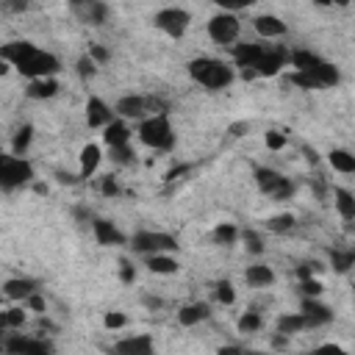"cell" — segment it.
Here are the masks:
<instances>
[{"instance_id": "44dd1931", "label": "cell", "mask_w": 355, "mask_h": 355, "mask_svg": "<svg viewBox=\"0 0 355 355\" xmlns=\"http://www.w3.org/2000/svg\"><path fill=\"white\" fill-rule=\"evenodd\" d=\"M114 349L117 352H125V355H150L153 352V338L150 336H131V338L117 341Z\"/></svg>"}, {"instance_id": "7dc6e473", "label": "cell", "mask_w": 355, "mask_h": 355, "mask_svg": "<svg viewBox=\"0 0 355 355\" xmlns=\"http://www.w3.org/2000/svg\"><path fill=\"white\" fill-rule=\"evenodd\" d=\"M119 278H122V283H133L136 280V269L128 264V261H122V269H119Z\"/></svg>"}, {"instance_id": "3957f363", "label": "cell", "mask_w": 355, "mask_h": 355, "mask_svg": "<svg viewBox=\"0 0 355 355\" xmlns=\"http://www.w3.org/2000/svg\"><path fill=\"white\" fill-rule=\"evenodd\" d=\"M139 139L153 150H172L175 133H172L169 114H150L139 119Z\"/></svg>"}, {"instance_id": "7a4b0ae2", "label": "cell", "mask_w": 355, "mask_h": 355, "mask_svg": "<svg viewBox=\"0 0 355 355\" xmlns=\"http://www.w3.org/2000/svg\"><path fill=\"white\" fill-rule=\"evenodd\" d=\"M189 75L200 84V86H206V89H228L231 84H233V78H236V73H233V67L228 64V61H222V59H211V56H200V59H195V61H189Z\"/></svg>"}, {"instance_id": "f6af8a7d", "label": "cell", "mask_w": 355, "mask_h": 355, "mask_svg": "<svg viewBox=\"0 0 355 355\" xmlns=\"http://www.w3.org/2000/svg\"><path fill=\"white\" fill-rule=\"evenodd\" d=\"M100 192H103L106 198H111V195H117V192H119L114 178H103V181H100Z\"/></svg>"}, {"instance_id": "ba28073f", "label": "cell", "mask_w": 355, "mask_h": 355, "mask_svg": "<svg viewBox=\"0 0 355 355\" xmlns=\"http://www.w3.org/2000/svg\"><path fill=\"white\" fill-rule=\"evenodd\" d=\"M239 31H242V23L233 12H222V15H214L209 20V37L217 42V45H231L239 39Z\"/></svg>"}, {"instance_id": "4fadbf2b", "label": "cell", "mask_w": 355, "mask_h": 355, "mask_svg": "<svg viewBox=\"0 0 355 355\" xmlns=\"http://www.w3.org/2000/svg\"><path fill=\"white\" fill-rule=\"evenodd\" d=\"M308 322V327H316V325H327L333 319V311L322 303H316V297H305L303 300V311H300Z\"/></svg>"}, {"instance_id": "bcb514c9", "label": "cell", "mask_w": 355, "mask_h": 355, "mask_svg": "<svg viewBox=\"0 0 355 355\" xmlns=\"http://www.w3.org/2000/svg\"><path fill=\"white\" fill-rule=\"evenodd\" d=\"M89 56H92V61H100V64L108 61V50L100 48V45H92V48H89Z\"/></svg>"}, {"instance_id": "1f68e13d", "label": "cell", "mask_w": 355, "mask_h": 355, "mask_svg": "<svg viewBox=\"0 0 355 355\" xmlns=\"http://www.w3.org/2000/svg\"><path fill=\"white\" fill-rule=\"evenodd\" d=\"M31 139H34V128H31V125H23V128L17 131V136H15V142H12V150H15L17 155H23V153L28 150Z\"/></svg>"}, {"instance_id": "5b68a950", "label": "cell", "mask_w": 355, "mask_h": 355, "mask_svg": "<svg viewBox=\"0 0 355 355\" xmlns=\"http://www.w3.org/2000/svg\"><path fill=\"white\" fill-rule=\"evenodd\" d=\"M256 184L264 195H269L275 200H289L294 195V184L269 166H256Z\"/></svg>"}, {"instance_id": "8992f818", "label": "cell", "mask_w": 355, "mask_h": 355, "mask_svg": "<svg viewBox=\"0 0 355 355\" xmlns=\"http://www.w3.org/2000/svg\"><path fill=\"white\" fill-rule=\"evenodd\" d=\"M131 244H133L136 253H144V256H153V253H175L178 250V239L169 236V233H161V231H139L131 239Z\"/></svg>"}, {"instance_id": "83f0119b", "label": "cell", "mask_w": 355, "mask_h": 355, "mask_svg": "<svg viewBox=\"0 0 355 355\" xmlns=\"http://www.w3.org/2000/svg\"><path fill=\"white\" fill-rule=\"evenodd\" d=\"M330 164H333V169H338V172H344V175H352L355 172V155L349 153V150H330Z\"/></svg>"}, {"instance_id": "4dcf8cb0", "label": "cell", "mask_w": 355, "mask_h": 355, "mask_svg": "<svg viewBox=\"0 0 355 355\" xmlns=\"http://www.w3.org/2000/svg\"><path fill=\"white\" fill-rule=\"evenodd\" d=\"M26 325V311L23 308H9V311H0V327H23Z\"/></svg>"}, {"instance_id": "603a6c76", "label": "cell", "mask_w": 355, "mask_h": 355, "mask_svg": "<svg viewBox=\"0 0 355 355\" xmlns=\"http://www.w3.org/2000/svg\"><path fill=\"white\" fill-rule=\"evenodd\" d=\"M244 280L256 289H264V286H272L275 283V272L267 267V264H253L247 272H244Z\"/></svg>"}, {"instance_id": "e0dca14e", "label": "cell", "mask_w": 355, "mask_h": 355, "mask_svg": "<svg viewBox=\"0 0 355 355\" xmlns=\"http://www.w3.org/2000/svg\"><path fill=\"white\" fill-rule=\"evenodd\" d=\"M103 142L108 147H125L131 142V128L125 119H111L106 128H103Z\"/></svg>"}, {"instance_id": "836d02e7", "label": "cell", "mask_w": 355, "mask_h": 355, "mask_svg": "<svg viewBox=\"0 0 355 355\" xmlns=\"http://www.w3.org/2000/svg\"><path fill=\"white\" fill-rule=\"evenodd\" d=\"M330 261H333V269H336V272H349V267L355 264V256H352L349 250H347V253H341V250H333Z\"/></svg>"}, {"instance_id": "7402d4cb", "label": "cell", "mask_w": 355, "mask_h": 355, "mask_svg": "<svg viewBox=\"0 0 355 355\" xmlns=\"http://www.w3.org/2000/svg\"><path fill=\"white\" fill-rule=\"evenodd\" d=\"M289 61H291V67H294L297 73H314L325 59H319V56L311 53V50H291V53H289Z\"/></svg>"}, {"instance_id": "d590c367", "label": "cell", "mask_w": 355, "mask_h": 355, "mask_svg": "<svg viewBox=\"0 0 355 355\" xmlns=\"http://www.w3.org/2000/svg\"><path fill=\"white\" fill-rule=\"evenodd\" d=\"M289 84H297V86H303V89H322L319 81H316L311 73H297V70L289 75Z\"/></svg>"}, {"instance_id": "8fae6325", "label": "cell", "mask_w": 355, "mask_h": 355, "mask_svg": "<svg viewBox=\"0 0 355 355\" xmlns=\"http://www.w3.org/2000/svg\"><path fill=\"white\" fill-rule=\"evenodd\" d=\"M114 114L122 119H144V117H150V97L128 95L114 106Z\"/></svg>"}, {"instance_id": "30bf717a", "label": "cell", "mask_w": 355, "mask_h": 355, "mask_svg": "<svg viewBox=\"0 0 355 355\" xmlns=\"http://www.w3.org/2000/svg\"><path fill=\"white\" fill-rule=\"evenodd\" d=\"M289 61V50H283V48H275V45H269L267 48V53L256 61V67H253V75H278L280 73V67Z\"/></svg>"}, {"instance_id": "db71d44e", "label": "cell", "mask_w": 355, "mask_h": 355, "mask_svg": "<svg viewBox=\"0 0 355 355\" xmlns=\"http://www.w3.org/2000/svg\"><path fill=\"white\" fill-rule=\"evenodd\" d=\"M314 3H319V6H333V0H314Z\"/></svg>"}, {"instance_id": "f35d334b", "label": "cell", "mask_w": 355, "mask_h": 355, "mask_svg": "<svg viewBox=\"0 0 355 355\" xmlns=\"http://www.w3.org/2000/svg\"><path fill=\"white\" fill-rule=\"evenodd\" d=\"M222 12H239V9H250L256 0H214Z\"/></svg>"}, {"instance_id": "9c48e42d", "label": "cell", "mask_w": 355, "mask_h": 355, "mask_svg": "<svg viewBox=\"0 0 355 355\" xmlns=\"http://www.w3.org/2000/svg\"><path fill=\"white\" fill-rule=\"evenodd\" d=\"M70 6L86 26H103L108 17V6L103 0H70Z\"/></svg>"}, {"instance_id": "74e56055", "label": "cell", "mask_w": 355, "mask_h": 355, "mask_svg": "<svg viewBox=\"0 0 355 355\" xmlns=\"http://www.w3.org/2000/svg\"><path fill=\"white\" fill-rule=\"evenodd\" d=\"M95 73H97V61H92V56H89V53H86V56H81V59H78V75L86 81V78H92Z\"/></svg>"}, {"instance_id": "9a60e30c", "label": "cell", "mask_w": 355, "mask_h": 355, "mask_svg": "<svg viewBox=\"0 0 355 355\" xmlns=\"http://www.w3.org/2000/svg\"><path fill=\"white\" fill-rule=\"evenodd\" d=\"M92 231H95L97 244H103V247H117V244L125 242V236H122V233L117 231V225L108 222V220H95V222H92Z\"/></svg>"}, {"instance_id": "277c9868", "label": "cell", "mask_w": 355, "mask_h": 355, "mask_svg": "<svg viewBox=\"0 0 355 355\" xmlns=\"http://www.w3.org/2000/svg\"><path fill=\"white\" fill-rule=\"evenodd\" d=\"M31 181H34V166L26 158H20L17 153L15 155L0 153V189L12 192V189H20Z\"/></svg>"}, {"instance_id": "d6a6232c", "label": "cell", "mask_w": 355, "mask_h": 355, "mask_svg": "<svg viewBox=\"0 0 355 355\" xmlns=\"http://www.w3.org/2000/svg\"><path fill=\"white\" fill-rule=\"evenodd\" d=\"M291 228H294V217L291 214H280V217L267 220V231H272V233H286Z\"/></svg>"}, {"instance_id": "b9f144b4", "label": "cell", "mask_w": 355, "mask_h": 355, "mask_svg": "<svg viewBox=\"0 0 355 355\" xmlns=\"http://www.w3.org/2000/svg\"><path fill=\"white\" fill-rule=\"evenodd\" d=\"M267 147H269V150H283V147H286V136L278 133V131H269V133H267Z\"/></svg>"}, {"instance_id": "ac0fdd59", "label": "cell", "mask_w": 355, "mask_h": 355, "mask_svg": "<svg viewBox=\"0 0 355 355\" xmlns=\"http://www.w3.org/2000/svg\"><path fill=\"white\" fill-rule=\"evenodd\" d=\"M59 95V81L50 75V78H31L28 84V97L31 100H50Z\"/></svg>"}, {"instance_id": "f1b7e54d", "label": "cell", "mask_w": 355, "mask_h": 355, "mask_svg": "<svg viewBox=\"0 0 355 355\" xmlns=\"http://www.w3.org/2000/svg\"><path fill=\"white\" fill-rule=\"evenodd\" d=\"M311 75L319 81V86H336V84H338V78H341V75H338V70H336L330 61H322Z\"/></svg>"}, {"instance_id": "d4e9b609", "label": "cell", "mask_w": 355, "mask_h": 355, "mask_svg": "<svg viewBox=\"0 0 355 355\" xmlns=\"http://www.w3.org/2000/svg\"><path fill=\"white\" fill-rule=\"evenodd\" d=\"M147 269L155 275H172V272H178V261L169 253H153V256H147Z\"/></svg>"}, {"instance_id": "816d5d0a", "label": "cell", "mask_w": 355, "mask_h": 355, "mask_svg": "<svg viewBox=\"0 0 355 355\" xmlns=\"http://www.w3.org/2000/svg\"><path fill=\"white\" fill-rule=\"evenodd\" d=\"M231 131H233V133H236V136H242V131H247V122H239V125H233V128H231Z\"/></svg>"}, {"instance_id": "2e32d148", "label": "cell", "mask_w": 355, "mask_h": 355, "mask_svg": "<svg viewBox=\"0 0 355 355\" xmlns=\"http://www.w3.org/2000/svg\"><path fill=\"white\" fill-rule=\"evenodd\" d=\"M211 316V305L209 303H189L184 305L181 311H178V322H181L184 327H192V325H200Z\"/></svg>"}, {"instance_id": "5bb4252c", "label": "cell", "mask_w": 355, "mask_h": 355, "mask_svg": "<svg viewBox=\"0 0 355 355\" xmlns=\"http://www.w3.org/2000/svg\"><path fill=\"white\" fill-rule=\"evenodd\" d=\"M111 119H114L111 106H106L100 97H89V100H86V122H89L92 128H106Z\"/></svg>"}, {"instance_id": "7bdbcfd3", "label": "cell", "mask_w": 355, "mask_h": 355, "mask_svg": "<svg viewBox=\"0 0 355 355\" xmlns=\"http://www.w3.org/2000/svg\"><path fill=\"white\" fill-rule=\"evenodd\" d=\"M111 158L117 161V164H131L133 161V155H131V147L125 144V147H111Z\"/></svg>"}, {"instance_id": "ee69618b", "label": "cell", "mask_w": 355, "mask_h": 355, "mask_svg": "<svg viewBox=\"0 0 355 355\" xmlns=\"http://www.w3.org/2000/svg\"><path fill=\"white\" fill-rule=\"evenodd\" d=\"M300 289H303V294H305V297H319V291H322V283H319V280H314V278H305Z\"/></svg>"}, {"instance_id": "cb8c5ba5", "label": "cell", "mask_w": 355, "mask_h": 355, "mask_svg": "<svg viewBox=\"0 0 355 355\" xmlns=\"http://www.w3.org/2000/svg\"><path fill=\"white\" fill-rule=\"evenodd\" d=\"M100 147L97 144H86L84 150H81V178H92L95 172H97V166H100Z\"/></svg>"}, {"instance_id": "681fc988", "label": "cell", "mask_w": 355, "mask_h": 355, "mask_svg": "<svg viewBox=\"0 0 355 355\" xmlns=\"http://www.w3.org/2000/svg\"><path fill=\"white\" fill-rule=\"evenodd\" d=\"M3 6L12 9V12H23L28 3H26V0H3Z\"/></svg>"}, {"instance_id": "7c38bea8", "label": "cell", "mask_w": 355, "mask_h": 355, "mask_svg": "<svg viewBox=\"0 0 355 355\" xmlns=\"http://www.w3.org/2000/svg\"><path fill=\"white\" fill-rule=\"evenodd\" d=\"M3 349H9V352L45 355V352H53V344L42 341V338H28V336H12V338H3Z\"/></svg>"}, {"instance_id": "d6986e66", "label": "cell", "mask_w": 355, "mask_h": 355, "mask_svg": "<svg viewBox=\"0 0 355 355\" xmlns=\"http://www.w3.org/2000/svg\"><path fill=\"white\" fill-rule=\"evenodd\" d=\"M34 291H37V280H31V278H12V280L3 283V294L12 297V300H23L26 303Z\"/></svg>"}, {"instance_id": "11a10c76", "label": "cell", "mask_w": 355, "mask_h": 355, "mask_svg": "<svg viewBox=\"0 0 355 355\" xmlns=\"http://www.w3.org/2000/svg\"><path fill=\"white\" fill-rule=\"evenodd\" d=\"M3 333H6V330H3V327H0V344H3Z\"/></svg>"}, {"instance_id": "60d3db41", "label": "cell", "mask_w": 355, "mask_h": 355, "mask_svg": "<svg viewBox=\"0 0 355 355\" xmlns=\"http://www.w3.org/2000/svg\"><path fill=\"white\" fill-rule=\"evenodd\" d=\"M106 327H111V330H117V327H125L128 325V316L125 314H119V311H111V314H106Z\"/></svg>"}, {"instance_id": "4316f807", "label": "cell", "mask_w": 355, "mask_h": 355, "mask_svg": "<svg viewBox=\"0 0 355 355\" xmlns=\"http://www.w3.org/2000/svg\"><path fill=\"white\" fill-rule=\"evenodd\" d=\"M305 327H308V322H305L303 314H283V316L278 319V333H283V336L300 333V330H305Z\"/></svg>"}, {"instance_id": "52a82bcc", "label": "cell", "mask_w": 355, "mask_h": 355, "mask_svg": "<svg viewBox=\"0 0 355 355\" xmlns=\"http://www.w3.org/2000/svg\"><path fill=\"white\" fill-rule=\"evenodd\" d=\"M189 23H192V15L186 9H178V6L161 9L155 15V28L164 31L166 37H172V39H181L189 31Z\"/></svg>"}, {"instance_id": "e575fe53", "label": "cell", "mask_w": 355, "mask_h": 355, "mask_svg": "<svg viewBox=\"0 0 355 355\" xmlns=\"http://www.w3.org/2000/svg\"><path fill=\"white\" fill-rule=\"evenodd\" d=\"M261 325H264V319H261L256 311H247V314L239 319V330H242V333H256V330H261Z\"/></svg>"}, {"instance_id": "484cf974", "label": "cell", "mask_w": 355, "mask_h": 355, "mask_svg": "<svg viewBox=\"0 0 355 355\" xmlns=\"http://www.w3.org/2000/svg\"><path fill=\"white\" fill-rule=\"evenodd\" d=\"M333 198H336L338 214H341L347 222L355 220V198H352V192H347V189H333Z\"/></svg>"}, {"instance_id": "f546056e", "label": "cell", "mask_w": 355, "mask_h": 355, "mask_svg": "<svg viewBox=\"0 0 355 355\" xmlns=\"http://www.w3.org/2000/svg\"><path fill=\"white\" fill-rule=\"evenodd\" d=\"M236 239H239V231H236L231 222H222V225L214 228V242H217V244L231 247V244H236Z\"/></svg>"}, {"instance_id": "ab89813d", "label": "cell", "mask_w": 355, "mask_h": 355, "mask_svg": "<svg viewBox=\"0 0 355 355\" xmlns=\"http://www.w3.org/2000/svg\"><path fill=\"white\" fill-rule=\"evenodd\" d=\"M214 294H217V300H220V303H225V305H231V303L236 300V291H233V286H231L228 280L217 283V291H214Z\"/></svg>"}, {"instance_id": "ffe728a7", "label": "cell", "mask_w": 355, "mask_h": 355, "mask_svg": "<svg viewBox=\"0 0 355 355\" xmlns=\"http://www.w3.org/2000/svg\"><path fill=\"white\" fill-rule=\"evenodd\" d=\"M253 26H256V31H258L261 37H267V39H275V37H283V34H286V23H283L280 17H275V15H261V17L253 20Z\"/></svg>"}, {"instance_id": "8d00e7d4", "label": "cell", "mask_w": 355, "mask_h": 355, "mask_svg": "<svg viewBox=\"0 0 355 355\" xmlns=\"http://www.w3.org/2000/svg\"><path fill=\"white\" fill-rule=\"evenodd\" d=\"M242 239H244V244H247V250L253 253V256H261L264 253V242H261V236L256 233V231H244V233H239Z\"/></svg>"}, {"instance_id": "6da1fadb", "label": "cell", "mask_w": 355, "mask_h": 355, "mask_svg": "<svg viewBox=\"0 0 355 355\" xmlns=\"http://www.w3.org/2000/svg\"><path fill=\"white\" fill-rule=\"evenodd\" d=\"M0 59L9 61L12 67H17L26 78H50L61 70V64L53 53L39 50L34 42H26V39L0 45Z\"/></svg>"}, {"instance_id": "f907efd6", "label": "cell", "mask_w": 355, "mask_h": 355, "mask_svg": "<svg viewBox=\"0 0 355 355\" xmlns=\"http://www.w3.org/2000/svg\"><path fill=\"white\" fill-rule=\"evenodd\" d=\"M144 305H150V308H158V305H161V300H158V297H144Z\"/></svg>"}, {"instance_id": "f5cc1de1", "label": "cell", "mask_w": 355, "mask_h": 355, "mask_svg": "<svg viewBox=\"0 0 355 355\" xmlns=\"http://www.w3.org/2000/svg\"><path fill=\"white\" fill-rule=\"evenodd\" d=\"M9 67H12L9 61H3V59H0V75H6V73H9Z\"/></svg>"}, {"instance_id": "c3c4849f", "label": "cell", "mask_w": 355, "mask_h": 355, "mask_svg": "<svg viewBox=\"0 0 355 355\" xmlns=\"http://www.w3.org/2000/svg\"><path fill=\"white\" fill-rule=\"evenodd\" d=\"M26 303H28V305H31L34 311H45V300L39 297V291H34V294H31V297H28Z\"/></svg>"}]
</instances>
